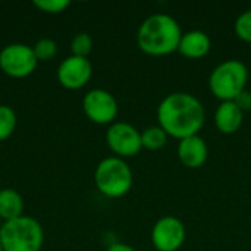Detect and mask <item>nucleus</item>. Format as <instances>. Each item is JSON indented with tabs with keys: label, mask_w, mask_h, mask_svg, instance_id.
Returning <instances> with one entry per match:
<instances>
[{
	"label": "nucleus",
	"mask_w": 251,
	"mask_h": 251,
	"mask_svg": "<svg viewBox=\"0 0 251 251\" xmlns=\"http://www.w3.org/2000/svg\"><path fill=\"white\" fill-rule=\"evenodd\" d=\"M107 147L116 157L128 159L143 150L141 132L128 122H113L106 131Z\"/></svg>",
	"instance_id": "nucleus-8"
},
{
	"label": "nucleus",
	"mask_w": 251,
	"mask_h": 251,
	"mask_svg": "<svg viewBox=\"0 0 251 251\" xmlns=\"http://www.w3.org/2000/svg\"><path fill=\"white\" fill-rule=\"evenodd\" d=\"M16 113L7 104H0V141L7 140L16 129Z\"/></svg>",
	"instance_id": "nucleus-16"
},
{
	"label": "nucleus",
	"mask_w": 251,
	"mask_h": 251,
	"mask_svg": "<svg viewBox=\"0 0 251 251\" xmlns=\"http://www.w3.org/2000/svg\"><path fill=\"white\" fill-rule=\"evenodd\" d=\"M187 229L176 216H163L151 228V244L156 251H178L185 243Z\"/></svg>",
	"instance_id": "nucleus-9"
},
{
	"label": "nucleus",
	"mask_w": 251,
	"mask_h": 251,
	"mask_svg": "<svg viewBox=\"0 0 251 251\" xmlns=\"http://www.w3.org/2000/svg\"><path fill=\"white\" fill-rule=\"evenodd\" d=\"M32 50H34V54H35L38 62H46V60H51L56 56L57 44H56V41L53 38L43 37V38H38L34 43Z\"/></svg>",
	"instance_id": "nucleus-17"
},
{
	"label": "nucleus",
	"mask_w": 251,
	"mask_h": 251,
	"mask_svg": "<svg viewBox=\"0 0 251 251\" xmlns=\"http://www.w3.org/2000/svg\"><path fill=\"white\" fill-rule=\"evenodd\" d=\"M234 32L235 35L247 43L251 44V9L249 10H244L234 22Z\"/></svg>",
	"instance_id": "nucleus-19"
},
{
	"label": "nucleus",
	"mask_w": 251,
	"mask_h": 251,
	"mask_svg": "<svg viewBox=\"0 0 251 251\" xmlns=\"http://www.w3.org/2000/svg\"><path fill=\"white\" fill-rule=\"evenodd\" d=\"M0 243L4 251H40L44 244V231L37 219L24 215L3 222Z\"/></svg>",
	"instance_id": "nucleus-4"
},
{
	"label": "nucleus",
	"mask_w": 251,
	"mask_h": 251,
	"mask_svg": "<svg viewBox=\"0 0 251 251\" xmlns=\"http://www.w3.org/2000/svg\"><path fill=\"white\" fill-rule=\"evenodd\" d=\"M56 76L62 87L68 90H79L90 82L93 76V65L88 57L71 54L60 62Z\"/></svg>",
	"instance_id": "nucleus-10"
},
{
	"label": "nucleus",
	"mask_w": 251,
	"mask_h": 251,
	"mask_svg": "<svg viewBox=\"0 0 251 251\" xmlns=\"http://www.w3.org/2000/svg\"><path fill=\"white\" fill-rule=\"evenodd\" d=\"M85 116L97 125H112L118 116L119 106L115 96L103 88H93L82 97Z\"/></svg>",
	"instance_id": "nucleus-7"
},
{
	"label": "nucleus",
	"mask_w": 251,
	"mask_h": 251,
	"mask_svg": "<svg viewBox=\"0 0 251 251\" xmlns=\"http://www.w3.org/2000/svg\"><path fill=\"white\" fill-rule=\"evenodd\" d=\"M24 199L13 188L0 190V219L3 222L24 216Z\"/></svg>",
	"instance_id": "nucleus-14"
},
{
	"label": "nucleus",
	"mask_w": 251,
	"mask_h": 251,
	"mask_svg": "<svg viewBox=\"0 0 251 251\" xmlns=\"http://www.w3.org/2000/svg\"><path fill=\"white\" fill-rule=\"evenodd\" d=\"M250 78L249 68L238 59H228L219 63L209 75V90L215 99L234 101L247 87Z\"/></svg>",
	"instance_id": "nucleus-3"
},
{
	"label": "nucleus",
	"mask_w": 251,
	"mask_h": 251,
	"mask_svg": "<svg viewBox=\"0 0 251 251\" xmlns=\"http://www.w3.org/2000/svg\"><path fill=\"white\" fill-rule=\"evenodd\" d=\"M168 138H169V135L159 125H153V126H149L144 131H141L143 149L150 150V151H157V150L163 149L168 143Z\"/></svg>",
	"instance_id": "nucleus-15"
},
{
	"label": "nucleus",
	"mask_w": 251,
	"mask_h": 251,
	"mask_svg": "<svg viewBox=\"0 0 251 251\" xmlns=\"http://www.w3.org/2000/svg\"><path fill=\"white\" fill-rule=\"evenodd\" d=\"M106 251H135V250H134V247H131V246H128V244H125V243H113V244H110V246L107 247V250Z\"/></svg>",
	"instance_id": "nucleus-22"
},
{
	"label": "nucleus",
	"mask_w": 251,
	"mask_h": 251,
	"mask_svg": "<svg viewBox=\"0 0 251 251\" xmlns=\"http://www.w3.org/2000/svg\"><path fill=\"white\" fill-rule=\"evenodd\" d=\"M0 251H4L3 250V246H1V243H0Z\"/></svg>",
	"instance_id": "nucleus-23"
},
{
	"label": "nucleus",
	"mask_w": 251,
	"mask_h": 251,
	"mask_svg": "<svg viewBox=\"0 0 251 251\" xmlns=\"http://www.w3.org/2000/svg\"><path fill=\"white\" fill-rule=\"evenodd\" d=\"M1 225H3V221L0 219V228H1Z\"/></svg>",
	"instance_id": "nucleus-24"
},
{
	"label": "nucleus",
	"mask_w": 251,
	"mask_h": 251,
	"mask_svg": "<svg viewBox=\"0 0 251 251\" xmlns=\"http://www.w3.org/2000/svg\"><path fill=\"white\" fill-rule=\"evenodd\" d=\"M178 21L168 13H154L146 18L137 31L138 49L153 57H162L178 51L182 37Z\"/></svg>",
	"instance_id": "nucleus-2"
},
{
	"label": "nucleus",
	"mask_w": 251,
	"mask_h": 251,
	"mask_svg": "<svg viewBox=\"0 0 251 251\" xmlns=\"http://www.w3.org/2000/svg\"><path fill=\"white\" fill-rule=\"evenodd\" d=\"M93 50V38L88 32H78L71 41V51L74 56L88 57Z\"/></svg>",
	"instance_id": "nucleus-18"
},
{
	"label": "nucleus",
	"mask_w": 251,
	"mask_h": 251,
	"mask_svg": "<svg viewBox=\"0 0 251 251\" xmlns=\"http://www.w3.org/2000/svg\"><path fill=\"white\" fill-rule=\"evenodd\" d=\"M234 103L243 110V112H249L251 110V93L249 90H244L235 100Z\"/></svg>",
	"instance_id": "nucleus-21"
},
{
	"label": "nucleus",
	"mask_w": 251,
	"mask_h": 251,
	"mask_svg": "<svg viewBox=\"0 0 251 251\" xmlns=\"http://www.w3.org/2000/svg\"><path fill=\"white\" fill-rule=\"evenodd\" d=\"M179 162L188 169H199L204 166L209 157V147L203 137L193 135L184 140H179L176 147Z\"/></svg>",
	"instance_id": "nucleus-11"
},
{
	"label": "nucleus",
	"mask_w": 251,
	"mask_h": 251,
	"mask_svg": "<svg viewBox=\"0 0 251 251\" xmlns=\"http://www.w3.org/2000/svg\"><path fill=\"white\" fill-rule=\"evenodd\" d=\"M212 49V40L207 32L201 29H191L182 34L178 53L184 56L185 59H201L209 54Z\"/></svg>",
	"instance_id": "nucleus-12"
},
{
	"label": "nucleus",
	"mask_w": 251,
	"mask_h": 251,
	"mask_svg": "<svg viewBox=\"0 0 251 251\" xmlns=\"http://www.w3.org/2000/svg\"><path fill=\"white\" fill-rule=\"evenodd\" d=\"M32 4L41 12L54 15L63 12L71 4V1L69 0H34Z\"/></svg>",
	"instance_id": "nucleus-20"
},
{
	"label": "nucleus",
	"mask_w": 251,
	"mask_h": 251,
	"mask_svg": "<svg viewBox=\"0 0 251 251\" xmlns=\"http://www.w3.org/2000/svg\"><path fill=\"white\" fill-rule=\"evenodd\" d=\"M38 65L32 46L10 43L0 50V69L12 78L29 76Z\"/></svg>",
	"instance_id": "nucleus-6"
},
{
	"label": "nucleus",
	"mask_w": 251,
	"mask_h": 251,
	"mask_svg": "<svg viewBox=\"0 0 251 251\" xmlns=\"http://www.w3.org/2000/svg\"><path fill=\"white\" fill-rule=\"evenodd\" d=\"M244 112L234 101H222L215 112V125L221 134L232 135L240 131Z\"/></svg>",
	"instance_id": "nucleus-13"
},
{
	"label": "nucleus",
	"mask_w": 251,
	"mask_h": 251,
	"mask_svg": "<svg viewBox=\"0 0 251 251\" xmlns=\"http://www.w3.org/2000/svg\"><path fill=\"white\" fill-rule=\"evenodd\" d=\"M206 122L203 103L193 94L176 91L168 94L157 106V125L172 138L184 140L199 135Z\"/></svg>",
	"instance_id": "nucleus-1"
},
{
	"label": "nucleus",
	"mask_w": 251,
	"mask_h": 251,
	"mask_svg": "<svg viewBox=\"0 0 251 251\" xmlns=\"http://www.w3.org/2000/svg\"><path fill=\"white\" fill-rule=\"evenodd\" d=\"M94 184L103 196L121 199L131 191L134 174L125 159L116 156L104 157L94 171Z\"/></svg>",
	"instance_id": "nucleus-5"
}]
</instances>
